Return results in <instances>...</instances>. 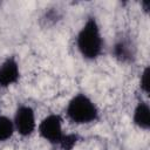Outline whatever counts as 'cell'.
Instances as JSON below:
<instances>
[{"label":"cell","mask_w":150,"mask_h":150,"mask_svg":"<svg viewBox=\"0 0 150 150\" xmlns=\"http://www.w3.org/2000/svg\"><path fill=\"white\" fill-rule=\"evenodd\" d=\"M64 114L68 121L75 125H89L100 120V108L94 98L83 91L74 94L64 107Z\"/></svg>","instance_id":"cell-2"},{"label":"cell","mask_w":150,"mask_h":150,"mask_svg":"<svg viewBox=\"0 0 150 150\" xmlns=\"http://www.w3.org/2000/svg\"><path fill=\"white\" fill-rule=\"evenodd\" d=\"M12 118L14 122L15 132L20 137L27 138L36 132L39 121L36 117L35 109L30 104H28V103L19 104L15 108Z\"/></svg>","instance_id":"cell-4"},{"label":"cell","mask_w":150,"mask_h":150,"mask_svg":"<svg viewBox=\"0 0 150 150\" xmlns=\"http://www.w3.org/2000/svg\"><path fill=\"white\" fill-rule=\"evenodd\" d=\"M111 54L118 62L128 63V62H131V60L134 57V48L128 40L120 39V40L115 41V43L112 45Z\"/></svg>","instance_id":"cell-7"},{"label":"cell","mask_w":150,"mask_h":150,"mask_svg":"<svg viewBox=\"0 0 150 150\" xmlns=\"http://www.w3.org/2000/svg\"><path fill=\"white\" fill-rule=\"evenodd\" d=\"M138 84H139V89L144 95H149V90H150V68L149 66H145L141 74H139V80H138Z\"/></svg>","instance_id":"cell-10"},{"label":"cell","mask_w":150,"mask_h":150,"mask_svg":"<svg viewBox=\"0 0 150 150\" xmlns=\"http://www.w3.org/2000/svg\"><path fill=\"white\" fill-rule=\"evenodd\" d=\"M63 123V117L60 114H47L38 122L36 132L40 138L47 142L48 144L59 146L66 135Z\"/></svg>","instance_id":"cell-3"},{"label":"cell","mask_w":150,"mask_h":150,"mask_svg":"<svg viewBox=\"0 0 150 150\" xmlns=\"http://www.w3.org/2000/svg\"><path fill=\"white\" fill-rule=\"evenodd\" d=\"M15 127L12 116L0 114V143L8 142L15 135Z\"/></svg>","instance_id":"cell-8"},{"label":"cell","mask_w":150,"mask_h":150,"mask_svg":"<svg viewBox=\"0 0 150 150\" xmlns=\"http://www.w3.org/2000/svg\"><path fill=\"white\" fill-rule=\"evenodd\" d=\"M131 121L132 124L142 131L150 129V107L146 100L141 98L136 102L131 112Z\"/></svg>","instance_id":"cell-6"},{"label":"cell","mask_w":150,"mask_h":150,"mask_svg":"<svg viewBox=\"0 0 150 150\" xmlns=\"http://www.w3.org/2000/svg\"><path fill=\"white\" fill-rule=\"evenodd\" d=\"M80 141V136L76 132H66L62 142L60 143V145L57 148H60L61 150H74V148L77 145Z\"/></svg>","instance_id":"cell-9"},{"label":"cell","mask_w":150,"mask_h":150,"mask_svg":"<svg viewBox=\"0 0 150 150\" xmlns=\"http://www.w3.org/2000/svg\"><path fill=\"white\" fill-rule=\"evenodd\" d=\"M21 77V67L16 56H7L0 63V88L8 89L15 86Z\"/></svg>","instance_id":"cell-5"},{"label":"cell","mask_w":150,"mask_h":150,"mask_svg":"<svg viewBox=\"0 0 150 150\" xmlns=\"http://www.w3.org/2000/svg\"><path fill=\"white\" fill-rule=\"evenodd\" d=\"M75 46L80 56L86 61H96L104 50V36L96 16L86 18L75 36Z\"/></svg>","instance_id":"cell-1"}]
</instances>
